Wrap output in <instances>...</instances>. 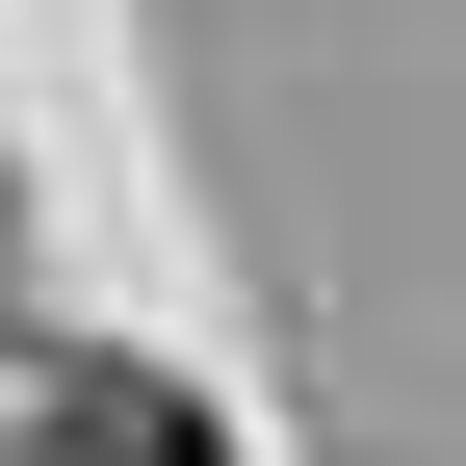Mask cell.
Listing matches in <instances>:
<instances>
[{"mask_svg": "<svg viewBox=\"0 0 466 466\" xmlns=\"http://www.w3.org/2000/svg\"><path fill=\"white\" fill-rule=\"evenodd\" d=\"M26 466H233L208 415H182V389H156V363H78V389H52V441Z\"/></svg>", "mask_w": 466, "mask_h": 466, "instance_id": "6da1fadb", "label": "cell"}]
</instances>
